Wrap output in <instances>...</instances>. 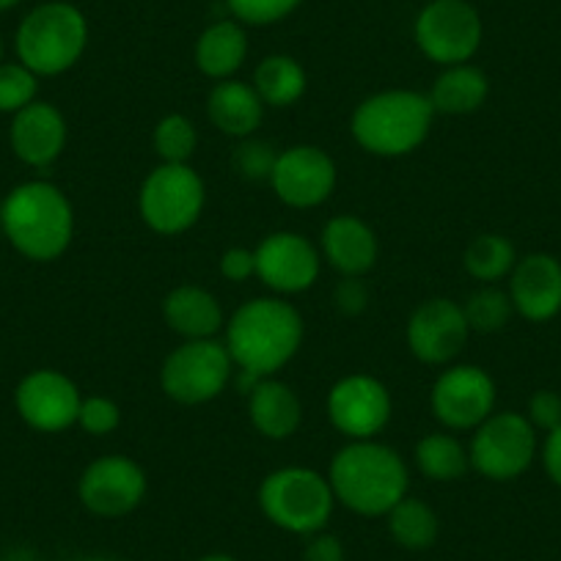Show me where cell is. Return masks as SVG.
<instances>
[{
    "mask_svg": "<svg viewBox=\"0 0 561 561\" xmlns=\"http://www.w3.org/2000/svg\"><path fill=\"white\" fill-rule=\"evenodd\" d=\"M304 342V320L298 309L284 300H248L231 317L226 350L242 371L264 377L278 371L298 353Z\"/></svg>",
    "mask_w": 561,
    "mask_h": 561,
    "instance_id": "cell-1",
    "label": "cell"
},
{
    "mask_svg": "<svg viewBox=\"0 0 561 561\" xmlns=\"http://www.w3.org/2000/svg\"><path fill=\"white\" fill-rule=\"evenodd\" d=\"M328 482L333 495L358 515H388L408 493V468L388 446L355 440L333 457Z\"/></svg>",
    "mask_w": 561,
    "mask_h": 561,
    "instance_id": "cell-2",
    "label": "cell"
},
{
    "mask_svg": "<svg viewBox=\"0 0 561 561\" xmlns=\"http://www.w3.org/2000/svg\"><path fill=\"white\" fill-rule=\"evenodd\" d=\"M9 242L34 262H50L67 251L75 218L67 196L47 182H28L9 193L3 204Z\"/></svg>",
    "mask_w": 561,
    "mask_h": 561,
    "instance_id": "cell-3",
    "label": "cell"
},
{
    "mask_svg": "<svg viewBox=\"0 0 561 561\" xmlns=\"http://www.w3.org/2000/svg\"><path fill=\"white\" fill-rule=\"evenodd\" d=\"M435 107L419 91H382L360 102L353 116V135L360 147L380 158H399L424 144Z\"/></svg>",
    "mask_w": 561,
    "mask_h": 561,
    "instance_id": "cell-4",
    "label": "cell"
},
{
    "mask_svg": "<svg viewBox=\"0 0 561 561\" xmlns=\"http://www.w3.org/2000/svg\"><path fill=\"white\" fill-rule=\"evenodd\" d=\"M89 42L83 12L64 0L36 7L18 28V56L34 75H61L80 61Z\"/></svg>",
    "mask_w": 561,
    "mask_h": 561,
    "instance_id": "cell-5",
    "label": "cell"
},
{
    "mask_svg": "<svg viewBox=\"0 0 561 561\" xmlns=\"http://www.w3.org/2000/svg\"><path fill=\"white\" fill-rule=\"evenodd\" d=\"M333 488L311 468H280L259 488V504L275 526L293 534H314L333 512Z\"/></svg>",
    "mask_w": 561,
    "mask_h": 561,
    "instance_id": "cell-6",
    "label": "cell"
},
{
    "mask_svg": "<svg viewBox=\"0 0 561 561\" xmlns=\"http://www.w3.org/2000/svg\"><path fill=\"white\" fill-rule=\"evenodd\" d=\"M138 207L149 229L180 234L191 229L204 209V182L187 163H163L140 187Z\"/></svg>",
    "mask_w": 561,
    "mask_h": 561,
    "instance_id": "cell-7",
    "label": "cell"
},
{
    "mask_svg": "<svg viewBox=\"0 0 561 561\" xmlns=\"http://www.w3.org/2000/svg\"><path fill=\"white\" fill-rule=\"evenodd\" d=\"M537 455L534 424L520 413H495L479 424L468 460L482 477L510 482L528 471Z\"/></svg>",
    "mask_w": 561,
    "mask_h": 561,
    "instance_id": "cell-8",
    "label": "cell"
},
{
    "mask_svg": "<svg viewBox=\"0 0 561 561\" xmlns=\"http://www.w3.org/2000/svg\"><path fill=\"white\" fill-rule=\"evenodd\" d=\"M482 18L468 0H430L415 18V42L435 64H466L482 45Z\"/></svg>",
    "mask_w": 561,
    "mask_h": 561,
    "instance_id": "cell-9",
    "label": "cell"
},
{
    "mask_svg": "<svg viewBox=\"0 0 561 561\" xmlns=\"http://www.w3.org/2000/svg\"><path fill=\"white\" fill-rule=\"evenodd\" d=\"M231 355L226 344L213 339H191L165 358L160 382L171 399L182 404H202L218 397L231 377Z\"/></svg>",
    "mask_w": 561,
    "mask_h": 561,
    "instance_id": "cell-10",
    "label": "cell"
},
{
    "mask_svg": "<svg viewBox=\"0 0 561 561\" xmlns=\"http://www.w3.org/2000/svg\"><path fill=\"white\" fill-rule=\"evenodd\" d=\"M147 495V473L129 457H102L80 477V501L100 517H122Z\"/></svg>",
    "mask_w": 561,
    "mask_h": 561,
    "instance_id": "cell-11",
    "label": "cell"
},
{
    "mask_svg": "<svg viewBox=\"0 0 561 561\" xmlns=\"http://www.w3.org/2000/svg\"><path fill=\"white\" fill-rule=\"evenodd\" d=\"M495 408V382L479 366H455L433 388V410L446 427L473 430Z\"/></svg>",
    "mask_w": 561,
    "mask_h": 561,
    "instance_id": "cell-12",
    "label": "cell"
},
{
    "mask_svg": "<svg viewBox=\"0 0 561 561\" xmlns=\"http://www.w3.org/2000/svg\"><path fill=\"white\" fill-rule=\"evenodd\" d=\"M328 413L339 433L355 440H369L391 419V397L386 386L369 375H350L333 386Z\"/></svg>",
    "mask_w": 561,
    "mask_h": 561,
    "instance_id": "cell-13",
    "label": "cell"
},
{
    "mask_svg": "<svg viewBox=\"0 0 561 561\" xmlns=\"http://www.w3.org/2000/svg\"><path fill=\"white\" fill-rule=\"evenodd\" d=\"M270 182L275 196L289 207H317L333 193L336 165L322 149L293 147L278 154Z\"/></svg>",
    "mask_w": 561,
    "mask_h": 561,
    "instance_id": "cell-14",
    "label": "cell"
},
{
    "mask_svg": "<svg viewBox=\"0 0 561 561\" xmlns=\"http://www.w3.org/2000/svg\"><path fill=\"white\" fill-rule=\"evenodd\" d=\"M466 314L449 298L421 304L408 322V347L424 364H449L468 342Z\"/></svg>",
    "mask_w": 561,
    "mask_h": 561,
    "instance_id": "cell-15",
    "label": "cell"
},
{
    "mask_svg": "<svg viewBox=\"0 0 561 561\" xmlns=\"http://www.w3.org/2000/svg\"><path fill=\"white\" fill-rule=\"evenodd\" d=\"M78 386L61 371L39 369L25 377L18 388V410L39 433H61L72 427L80 413Z\"/></svg>",
    "mask_w": 561,
    "mask_h": 561,
    "instance_id": "cell-16",
    "label": "cell"
},
{
    "mask_svg": "<svg viewBox=\"0 0 561 561\" xmlns=\"http://www.w3.org/2000/svg\"><path fill=\"white\" fill-rule=\"evenodd\" d=\"M253 253L256 275L275 293H304L320 275V256L314 245L293 231L270 234Z\"/></svg>",
    "mask_w": 561,
    "mask_h": 561,
    "instance_id": "cell-17",
    "label": "cell"
},
{
    "mask_svg": "<svg viewBox=\"0 0 561 561\" xmlns=\"http://www.w3.org/2000/svg\"><path fill=\"white\" fill-rule=\"evenodd\" d=\"M510 298L517 314L548 322L561 311V262L550 253H528L512 267Z\"/></svg>",
    "mask_w": 561,
    "mask_h": 561,
    "instance_id": "cell-18",
    "label": "cell"
},
{
    "mask_svg": "<svg viewBox=\"0 0 561 561\" xmlns=\"http://www.w3.org/2000/svg\"><path fill=\"white\" fill-rule=\"evenodd\" d=\"M67 144V122L61 113L47 102H31L28 107L14 113L12 149L23 163L50 165Z\"/></svg>",
    "mask_w": 561,
    "mask_h": 561,
    "instance_id": "cell-19",
    "label": "cell"
},
{
    "mask_svg": "<svg viewBox=\"0 0 561 561\" xmlns=\"http://www.w3.org/2000/svg\"><path fill=\"white\" fill-rule=\"evenodd\" d=\"M322 245H325L328 262L347 278H358L377 262L375 231L353 215H339L328 220L322 231Z\"/></svg>",
    "mask_w": 561,
    "mask_h": 561,
    "instance_id": "cell-20",
    "label": "cell"
},
{
    "mask_svg": "<svg viewBox=\"0 0 561 561\" xmlns=\"http://www.w3.org/2000/svg\"><path fill=\"white\" fill-rule=\"evenodd\" d=\"M207 113L209 122L220 133L245 138V135H251L262 124L264 102L253 85L237 83V80H224V83H218L209 91Z\"/></svg>",
    "mask_w": 561,
    "mask_h": 561,
    "instance_id": "cell-21",
    "label": "cell"
},
{
    "mask_svg": "<svg viewBox=\"0 0 561 561\" xmlns=\"http://www.w3.org/2000/svg\"><path fill=\"white\" fill-rule=\"evenodd\" d=\"M248 413H251L253 427L273 440H284L295 435L304 419V408L295 391L284 382L264 380L256 382L248 399Z\"/></svg>",
    "mask_w": 561,
    "mask_h": 561,
    "instance_id": "cell-22",
    "label": "cell"
},
{
    "mask_svg": "<svg viewBox=\"0 0 561 561\" xmlns=\"http://www.w3.org/2000/svg\"><path fill=\"white\" fill-rule=\"evenodd\" d=\"M163 317L171 331L187 339H213L224 325L218 300L198 287H176L165 295Z\"/></svg>",
    "mask_w": 561,
    "mask_h": 561,
    "instance_id": "cell-23",
    "label": "cell"
},
{
    "mask_svg": "<svg viewBox=\"0 0 561 561\" xmlns=\"http://www.w3.org/2000/svg\"><path fill=\"white\" fill-rule=\"evenodd\" d=\"M248 56V36L234 20L209 25L196 45V64L207 78H231Z\"/></svg>",
    "mask_w": 561,
    "mask_h": 561,
    "instance_id": "cell-24",
    "label": "cell"
},
{
    "mask_svg": "<svg viewBox=\"0 0 561 561\" xmlns=\"http://www.w3.org/2000/svg\"><path fill=\"white\" fill-rule=\"evenodd\" d=\"M488 91L490 83L482 69L457 64V67H449L435 80L430 102H433V107L438 113L462 116V113L479 111L484 105V100H488Z\"/></svg>",
    "mask_w": 561,
    "mask_h": 561,
    "instance_id": "cell-25",
    "label": "cell"
},
{
    "mask_svg": "<svg viewBox=\"0 0 561 561\" xmlns=\"http://www.w3.org/2000/svg\"><path fill=\"white\" fill-rule=\"evenodd\" d=\"M253 89L267 105L287 107L304 96L306 72L293 56H267L253 72Z\"/></svg>",
    "mask_w": 561,
    "mask_h": 561,
    "instance_id": "cell-26",
    "label": "cell"
},
{
    "mask_svg": "<svg viewBox=\"0 0 561 561\" xmlns=\"http://www.w3.org/2000/svg\"><path fill=\"white\" fill-rule=\"evenodd\" d=\"M388 528L391 537L408 550H424L438 539V515L424 501L404 495L391 512H388Z\"/></svg>",
    "mask_w": 561,
    "mask_h": 561,
    "instance_id": "cell-27",
    "label": "cell"
},
{
    "mask_svg": "<svg viewBox=\"0 0 561 561\" xmlns=\"http://www.w3.org/2000/svg\"><path fill=\"white\" fill-rule=\"evenodd\" d=\"M415 462H419L421 473L435 482H455V479L466 477L468 460L466 449L451 435H427L415 449Z\"/></svg>",
    "mask_w": 561,
    "mask_h": 561,
    "instance_id": "cell-28",
    "label": "cell"
},
{
    "mask_svg": "<svg viewBox=\"0 0 561 561\" xmlns=\"http://www.w3.org/2000/svg\"><path fill=\"white\" fill-rule=\"evenodd\" d=\"M517 264L515 245L501 234H482L468 245L466 270L477 280H499Z\"/></svg>",
    "mask_w": 561,
    "mask_h": 561,
    "instance_id": "cell-29",
    "label": "cell"
},
{
    "mask_svg": "<svg viewBox=\"0 0 561 561\" xmlns=\"http://www.w3.org/2000/svg\"><path fill=\"white\" fill-rule=\"evenodd\" d=\"M512 311H515V306H512L510 295L501 293V289L488 287L479 289V293H473L471 298H468L462 314H466V322L471 331L495 333L510 322Z\"/></svg>",
    "mask_w": 561,
    "mask_h": 561,
    "instance_id": "cell-30",
    "label": "cell"
},
{
    "mask_svg": "<svg viewBox=\"0 0 561 561\" xmlns=\"http://www.w3.org/2000/svg\"><path fill=\"white\" fill-rule=\"evenodd\" d=\"M198 135L193 124L180 113H171L154 129V149L165 163H187L191 154L196 152Z\"/></svg>",
    "mask_w": 561,
    "mask_h": 561,
    "instance_id": "cell-31",
    "label": "cell"
},
{
    "mask_svg": "<svg viewBox=\"0 0 561 561\" xmlns=\"http://www.w3.org/2000/svg\"><path fill=\"white\" fill-rule=\"evenodd\" d=\"M36 96V75L23 64H0V113H18Z\"/></svg>",
    "mask_w": 561,
    "mask_h": 561,
    "instance_id": "cell-32",
    "label": "cell"
},
{
    "mask_svg": "<svg viewBox=\"0 0 561 561\" xmlns=\"http://www.w3.org/2000/svg\"><path fill=\"white\" fill-rule=\"evenodd\" d=\"M226 7L240 23L270 25L289 18L300 7V0H226Z\"/></svg>",
    "mask_w": 561,
    "mask_h": 561,
    "instance_id": "cell-33",
    "label": "cell"
},
{
    "mask_svg": "<svg viewBox=\"0 0 561 561\" xmlns=\"http://www.w3.org/2000/svg\"><path fill=\"white\" fill-rule=\"evenodd\" d=\"M80 427L85 430L89 435H107L118 427V421H122V413H118L116 402L105 397H89L83 399L78 413Z\"/></svg>",
    "mask_w": 561,
    "mask_h": 561,
    "instance_id": "cell-34",
    "label": "cell"
},
{
    "mask_svg": "<svg viewBox=\"0 0 561 561\" xmlns=\"http://www.w3.org/2000/svg\"><path fill=\"white\" fill-rule=\"evenodd\" d=\"M275 160H278V154L270 149V144H264V140H248V144H242L237 149L234 169L242 176H248V180H264V176L270 180Z\"/></svg>",
    "mask_w": 561,
    "mask_h": 561,
    "instance_id": "cell-35",
    "label": "cell"
},
{
    "mask_svg": "<svg viewBox=\"0 0 561 561\" xmlns=\"http://www.w3.org/2000/svg\"><path fill=\"white\" fill-rule=\"evenodd\" d=\"M528 421H531L534 427L545 430H556L561 424V393L556 391H537L528 402Z\"/></svg>",
    "mask_w": 561,
    "mask_h": 561,
    "instance_id": "cell-36",
    "label": "cell"
},
{
    "mask_svg": "<svg viewBox=\"0 0 561 561\" xmlns=\"http://www.w3.org/2000/svg\"><path fill=\"white\" fill-rule=\"evenodd\" d=\"M220 273L229 280H245L256 275V253L245 251V248H231L220 259Z\"/></svg>",
    "mask_w": 561,
    "mask_h": 561,
    "instance_id": "cell-37",
    "label": "cell"
},
{
    "mask_svg": "<svg viewBox=\"0 0 561 561\" xmlns=\"http://www.w3.org/2000/svg\"><path fill=\"white\" fill-rule=\"evenodd\" d=\"M336 304L339 309L344 311V314H358V311H364L366 306V289L360 280L355 278H347L339 284L336 289Z\"/></svg>",
    "mask_w": 561,
    "mask_h": 561,
    "instance_id": "cell-38",
    "label": "cell"
},
{
    "mask_svg": "<svg viewBox=\"0 0 561 561\" xmlns=\"http://www.w3.org/2000/svg\"><path fill=\"white\" fill-rule=\"evenodd\" d=\"M304 561H344V548L336 537L331 534H322L314 542L306 548Z\"/></svg>",
    "mask_w": 561,
    "mask_h": 561,
    "instance_id": "cell-39",
    "label": "cell"
},
{
    "mask_svg": "<svg viewBox=\"0 0 561 561\" xmlns=\"http://www.w3.org/2000/svg\"><path fill=\"white\" fill-rule=\"evenodd\" d=\"M542 462L548 477L553 479V484H559L561 488V424L556 430H550L548 438H545Z\"/></svg>",
    "mask_w": 561,
    "mask_h": 561,
    "instance_id": "cell-40",
    "label": "cell"
},
{
    "mask_svg": "<svg viewBox=\"0 0 561 561\" xmlns=\"http://www.w3.org/2000/svg\"><path fill=\"white\" fill-rule=\"evenodd\" d=\"M20 0H0V12H9V9L18 7Z\"/></svg>",
    "mask_w": 561,
    "mask_h": 561,
    "instance_id": "cell-41",
    "label": "cell"
},
{
    "mask_svg": "<svg viewBox=\"0 0 561 561\" xmlns=\"http://www.w3.org/2000/svg\"><path fill=\"white\" fill-rule=\"evenodd\" d=\"M202 561H234V559H231V556H220V553H215V556H204Z\"/></svg>",
    "mask_w": 561,
    "mask_h": 561,
    "instance_id": "cell-42",
    "label": "cell"
},
{
    "mask_svg": "<svg viewBox=\"0 0 561 561\" xmlns=\"http://www.w3.org/2000/svg\"><path fill=\"white\" fill-rule=\"evenodd\" d=\"M0 53H3V45H0Z\"/></svg>",
    "mask_w": 561,
    "mask_h": 561,
    "instance_id": "cell-43",
    "label": "cell"
}]
</instances>
